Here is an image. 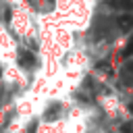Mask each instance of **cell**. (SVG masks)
<instances>
[{"label":"cell","mask_w":133,"mask_h":133,"mask_svg":"<svg viewBox=\"0 0 133 133\" xmlns=\"http://www.w3.org/2000/svg\"><path fill=\"white\" fill-rule=\"evenodd\" d=\"M19 62L23 64V69H33V64H35V58H33V54H29V52H23V54H21V58H19Z\"/></svg>","instance_id":"obj_1"},{"label":"cell","mask_w":133,"mask_h":133,"mask_svg":"<svg viewBox=\"0 0 133 133\" xmlns=\"http://www.w3.org/2000/svg\"><path fill=\"white\" fill-rule=\"evenodd\" d=\"M131 23H133V17H129V15H123V17H118V27H121L123 31H129Z\"/></svg>","instance_id":"obj_2"},{"label":"cell","mask_w":133,"mask_h":133,"mask_svg":"<svg viewBox=\"0 0 133 133\" xmlns=\"http://www.w3.org/2000/svg\"><path fill=\"white\" fill-rule=\"evenodd\" d=\"M25 133H35V125H31V127H29V129H27Z\"/></svg>","instance_id":"obj_3"},{"label":"cell","mask_w":133,"mask_h":133,"mask_svg":"<svg viewBox=\"0 0 133 133\" xmlns=\"http://www.w3.org/2000/svg\"><path fill=\"white\" fill-rule=\"evenodd\" d=\"M123 133H129V125H123Z\"/></svg>","instance_id":"obj_4"}]
</instances>
